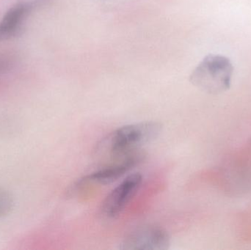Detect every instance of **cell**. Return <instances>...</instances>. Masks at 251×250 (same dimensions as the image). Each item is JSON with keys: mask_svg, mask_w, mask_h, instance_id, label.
Wrapping results in <instances>:
<instances>
[{"mask_svg": "<svg viewBox=\"0 0 251 250\" xmlns=\"http://www.w3.org/2000/svg\"><path fill=\"white\" fill-rule=\"evenodd\" d=\"M234 71V65L228 57L209 54L193 69L190 82L202 92L220 95L231 88Z\"/></svg>", "mask_w": 251, "mask_h": 250, "instance_id": "obj_1", "label": "cell"}, {"mask_svg": "<svg viewBox=\"0 0 251 250\" xmlns=\"http://www.w3.org/2000/svg\"><path fill=\"white\" fill-rule=\"evenodd\" d=\"M162 123L156 121L126 125L112 132L104 141V145L112 157L122 158L154 141L162 133Z\"/></svg>", "mask_w": 251, "mask_h": 250, "instance_id": "obj_2", "label": "cell"}, {"mask_svg": "<svg viewBox=\"0 0 251 250\" xmlns=\"http://www.w3.org/2000/svg\"><path fill=\"white\" fill-rule=\"evenodd\" d=\"M143 176L128 175L107 195L102 204V213L107 218L115 219L122 214L143 184Z\"/></svg>", "mask_w": 251, "mask_h": 250, "instance_id": "obj_3", "label": "cell"}, {"mask_svg": "<svg viewBox=\"0 0 251 250\" xmlns=\"http://www.w3.org/2000/svg\"><path fill=\"white\" fill-rule=\"evenodd\" d=\"M144 157V154L139 151L132 153L129 155L126 156L122 158L120 161L113 163V164L104 167H101V168L84 176L75 183L70 192L82 187L85 185L89 184V183L107 185L113 183L128 173L137 164L141 163Z\"/></svg>", "mask_w": 251, "mask_h": 250, "instance_id": "obj_4", "label": "cell"}, {"mask_svg": "<svg viewBox=\"0 0 251 250\" xmlns=\"http://www.w3.org/2000/svg\"><path fill=\"white\" fill-rule=\"evenodd\" d=\"M171 245L166 230L156 226L139 227L127 234L119 245L122 250H167Z\"/></svg>", "mask_w": 251, "mask_h": 250, "instance_id": "obj_5", "label": "cell"}, {"mask_svg": "<svg viewBox=\"0 0 251 250\" xmlns=\"http://www.w3.org/2000/svg\"><path fill=\"white\" fill-rule=\"evenodd\" d=\"M32 7L28 3H19L5 13L0 22V42L12 38L19 32Z\"/></svg>", "mask_w": 251, "mask_h": 250, "instance_id": "obj_6", "label": "cell"}, {"mask_svg": "<svg viewBox=\"0 0 251 250\" xmlns=\"http://www.w3.org/2000/svg\"><path fill=\"white\" fill-rule=\"evenodd\" d=\"M13 198L7 191L0 188V219L10 214L13 208Z\"/></svg>", "mask_w": 251, "mask_h": 250, "instance_id": "obj_7", "label": "cell"}, {"mask_svg": "<svg viewBox=\"0 0 251 250\" xmlns=\"http://www.w3.org/2000/svg\"><path fill=\"white\" fill-rule=\"evenodd\" d=\"M13 61L7 56H0V73L7 71L11 68Z\"/></svg>", "mask_w": 251, "mask_h": 250, "instance_id": "obj_8", "label": "cell"}, {"mask_svg": "<svg viewBox=\"0 0 251 250\" xmlns=\"http://www.w3.org/2000/svg\"><path fill=\"white\" fill-rule=\"evenodd\" d=\"M250 145H251V138L250 139Z\"/></svg>", "mask_w": 251, "mask_h": 250, "instance_id": "obj_9", "label": "cell"}]
</instances>
